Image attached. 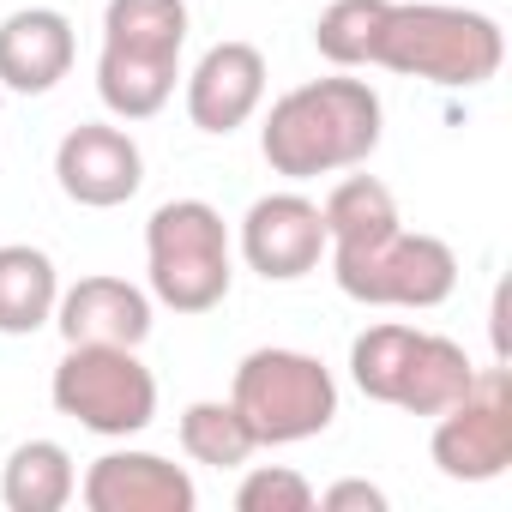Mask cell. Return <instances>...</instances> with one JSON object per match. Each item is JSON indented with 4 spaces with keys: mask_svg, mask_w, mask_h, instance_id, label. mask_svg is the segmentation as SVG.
<instances>
[{
    "mask_svg": "<svg viewBox=\"0 0 512 512\" xmlns=\"http://www.w3.org/2000/svg\"><path fill=\"white\" fill-rule=\"evenodd\" d=\"M386 133V103L368 79L332 73L284 91L260 127V157L284 181H314L338 169H362L380 151Z\"/></svg>",
    "mask_w": 512,
    "mask_h": 512,
    "instance_id": "6da1fadb",
    "label": "cell"
},
{
    "mask_svg": "<svg viewBox=\"0 0 512 512\" xmlns=\"http://www.w3.org/2000/svg\"><path fill=\"white\" fill-rule=\"evenodd\" d=\"M500 61V25L476 7H440V0H386V19L368 49V67L428 79L440 91H476L500 73Z\"/></svg>",
    "mask_w": 512,
    "mask_h": 512,
    "instance_id": "7a4b0ae2",
    "label": "cell"
},
{
    "mask_svg": "<svg viewBox=\"0 0 512 512\" xmlns=\"http://www.w3.org/2000/svg\"><path fill=\"white\" fill-rule=\"evenodd\" d=\"M187 49V0H109L97 97L115 121H151L169 109Z\"/></svg>",
    "mask_w": 512,
    "mask_h": 512,
    "instance_id": "3957f363",
    "label": "cell"
},
{
    "mask_svg": "<svg viewBox=\"0 0 512 512\" xmlns=\"http://www.w3.org/2000/svg\"><path fill=\"white\" fill-rule=\"evenodd\" d=\"M476 362L464 356V344L404 326V320H380L368 332H356L350 344V380L362 398L410 410V416H440L464 386H470Z\"/></svg>",
    "mask_w": 512,
    "mask_h": 512,
    "instance_id": "277c9868",
    "label": "cell"
},
{
    "mask_svg": "<svg viewBox=\"0 0 512 512\" xmlns=\"http://www.w3.org/2000/svg\"><path fill=\"white\" fill-rule=\"evenodd\" d=\"M145 272H151V302H163L175 314L223 308V296L235 284L223 211L205 199H163L145 223Z\"/></svg>",
    "mask_w": 512,
    "mask_h": 512,
    "instance_id": "5b68a950",
    "label": "cell"
},
{
    "mask_svg": "<svg viewBox=\"0 0 512 512\" xmlns=\"http://www.w3.org/2000/svg\"><path fill=\"white\" fill-rule=\"evenodd\" d=\"M229 404L241 410V422L253 428L260 446H296L332 428L338 416V380L320 356L308 350H247L235 380H229Z\"/></svg>",
    "mask_w": 512,
    "mask_h": 512,
    "instance_id": "8992f818",
    "label": "cell"
},
{
    "mask_svg": "<svg viewBox=\"0 0 512 512\" xmlns=\"http://www.w3.org/2000/svg\"><path fill=\"white\" fill-rule=\"evenodd\" d=\"M49 398L61 416L103 440H133L157 422V374L139 362V350L121 344H67Z\"/></svg>",
    "mask_w": 512,
    "mask_h": 512,
    "instance_id": "52a82bcc",
    "label": "cell"
},
{
    "mask_svg": "<svg viewBox=\"0 0 512 512\" xmlns=\"http://www.w3.org/2000/svg\"><path fill=\"white\" fill-rule=\"evenodd\" d=\"M332 278L362 308H440L458 290V253L440 235H410L404 223L356 253H326Z\"/></svg>",
    "mask_w": 512,
    "mask_h": 512,
    "instance_id": "ba28073f",
    "label": "cell"
},
{
    "mask_svg": "<svg viewBox=\"0 0 512 512\" xmlns=\"http://www.w3.org/2000/svg\"><path fill=\"white\" fill-rule=\"evenodd\" d=\"M428 458L446 482H494L512 464V380L506 368H476L470 386L434 416Z\"/></svg>",
    "mask_w": 512,
    "mask_h": 512,
    "instance_id": "9c48e42d",
    "label": "cell"
},
{
    "mask_svg": "<svg viewBox=\"0 0 512 512\" xmlns=\"http://www.w3.org/2000/svg\"><path fill=\"white\" fill-rule=\"evenodd\" d=\"M241 260L266 284H296L326 260V217L308 193H266L241 217Z\"/></svg>",
    "mask_w": 512,
    "mask_h": 512,
    "instance_id": "30bf717a",
    "label": "cell"
},
{
    "mask_svg": "<svg viewBox=\"0 0 512 512\" xmlns=\"http://www.w3.org/2000/svg\"><path fill=\"white\" fill-rule=\"evenodd\" d=\"M55 181L73 205L85 211H115L145 187V151L127 127L109 121H79L55 145Z\"/></svg>",
    "mask_w": 512,
    "mask_h": 512,
    "instance_id": "8fae6325",
    "label": "cell"
},
{
    "mask_svg": "<svg viewBox=\"0 0 512 512\" xmlns=\"http://www.w3.org/2000/svg\"><path fill=\"white\" fill-rule=\"evenodd\" d=\"M266 103V55L253 43H211L199 55V67L187 73V121L199 133H235L260 115Z\"/></svg>",
    "mask_w": 512,
    "mask_h": 512,
    "instance_id": "7c38bea8",
    "label": "cell"
},
{
    "mask_svg": "<svg viewBox=\"0 0 512 512\" xmlns=\"http://www.w3.org/2000/svg\"><path fill=\"white\" fill-rule=\"evenodd\" d=\"M79 500L91 512H193L199 506V488L181 464L157 458V452H103L85 482H79Z\"/></svg>",
    "mask_w": 512,
    "mask_h": 512,
    "instance_id": "4fadbf2b",
    "label": "cell"
},
{
    "mask_svg": "<svg viewBox=\"0 0 512 512\" xmlns=\"http://www.w3.org/2000/svg\"><path fill=\"white\" fill-rule=\"evenodd\" d=\"M79 37L73 19L55 7H19L0 19V85L19 97H43L73 73Z\"/></svg>",
    "mask_w": 512,
    "mask_h": 512,
    "instance_id": "5bb4252c",
    "label": "cell"
},
{
    "mask_svg": "<svg viewBox=\"0 0 512 512\" xmlns=\"http://www.w3.org/2000/svg\"><path fill=\"white\" fill-rule=\"evenodd\" d=\"M55 326L67 344H121L139 350L151 338V290L127 284V278H79L73 290H61L55 302Z\"/></svg>",
    "mask_w": 512,
    "mask_h": 512,
    "instance_id": "9a60e30c",
    "label": "cell"
},
{
    "mask_svg": "<svg viewBox=\"0 0 512 512\" xmlns=\"http://www.w3.org/2000/svg\"><path fill=\"white\" fill-rule=\"evenodd\" d=\"M55 302H61V272L49 253L31 241L0 247V338H31L55 326Z\"/></svg>",
    "mask_w": 512,
    "mask_h": 512,
    "instance_id": "2e32d148",
    "label": "cell"
},
{
    "mask_svg": "<svg viewBox=\"0 0 512 512\" xmlns=\"http://www.w3.org/2000/svg\"><path fill=\"white\" fill-rule=\"evenodd\" d=\"M320 217H326V253L374 247V241H386V235L404 223V217H398V199H392V187H386L380 175H344V181L326 193Z\"/></svg>",
    "mask_w": 512,
    "mask_h": 512,
    "instance_id": "e0dca14e",
    "label": "cell"
},
{
    "mask_svg": "<svg viewBox=\"0 0 512 512\" xmlns=\"http://www.w3.org/2000/svg\"><path fill=\"white\" fill-rule=\"evenodd\" d=\"M73 494H79V470L61 440H25V446H13L7 470H0L7 512H61Z\"/></svg>",
    "mask_w": 512,
    "mask_h": 512,
    "instance_id": "ac0fdd59",
    "label": "cell"
},
{
    "mask_svg": "<svg viewBox=\"0 0 512 512\" xmlns=\"http://www.w3.org/2000/svg\"><path fill=\"white\" fill-rule=\"evenodd\" d=\"M181 452L211 470H241L260 452V440H253V428L241 422V410L229 398H199L181 410Z\"/></svg>",
    "mask_w": 512,
    "mask_h": 512,
    "instance_id": "d6986e66",
    "label": "cell"
},
{
    "mask_svg": "<svg viewBox=\"0 0 512 512\" xmlns=\"http://www.w3.org/2000/svg\"><path fill=\"white\" fill-rule=\"evenodd\" d=\"M386 19V0H332L314 25V49L320 61H332L338 73H356L368 67V49H374V31Z\"/></svg>",
    "mask_w": 512,
    "mask_h": 512,
    "instance_id": "ffe728a7",
    "label": "cell"
},
{
    "mask_svg": "<svg viewBox=\"0 0 512 512\" xmlns=\"http://www.w3.org/2000/svg\"><path fill=\"white\" fill-rule=\"evenodd\" d=\"M235 506L241 512H314V488L290 464H253L235 488Z\"/></svg>",
    "mask_w": 512,
    "mask_h": 512,
    "instance_id": "44dd1931",
    "label": "cell"
},
{
    "mask_svg": "<svg viewBox=\"0 0 512 512\" xmlns=\"http://www.w3.org/2000/svg\"><path fill=\"white\" fill-rule=\"evenodd\" d=\"M314 506H326V512H386V488L350 476V482H332L326 494H314Z\"/></svg>",
    "mask_w": 512,
    "mask_h": 512,
    "instance_id": "7402d4cb",
    "label": "cell"
}]
</instances>
